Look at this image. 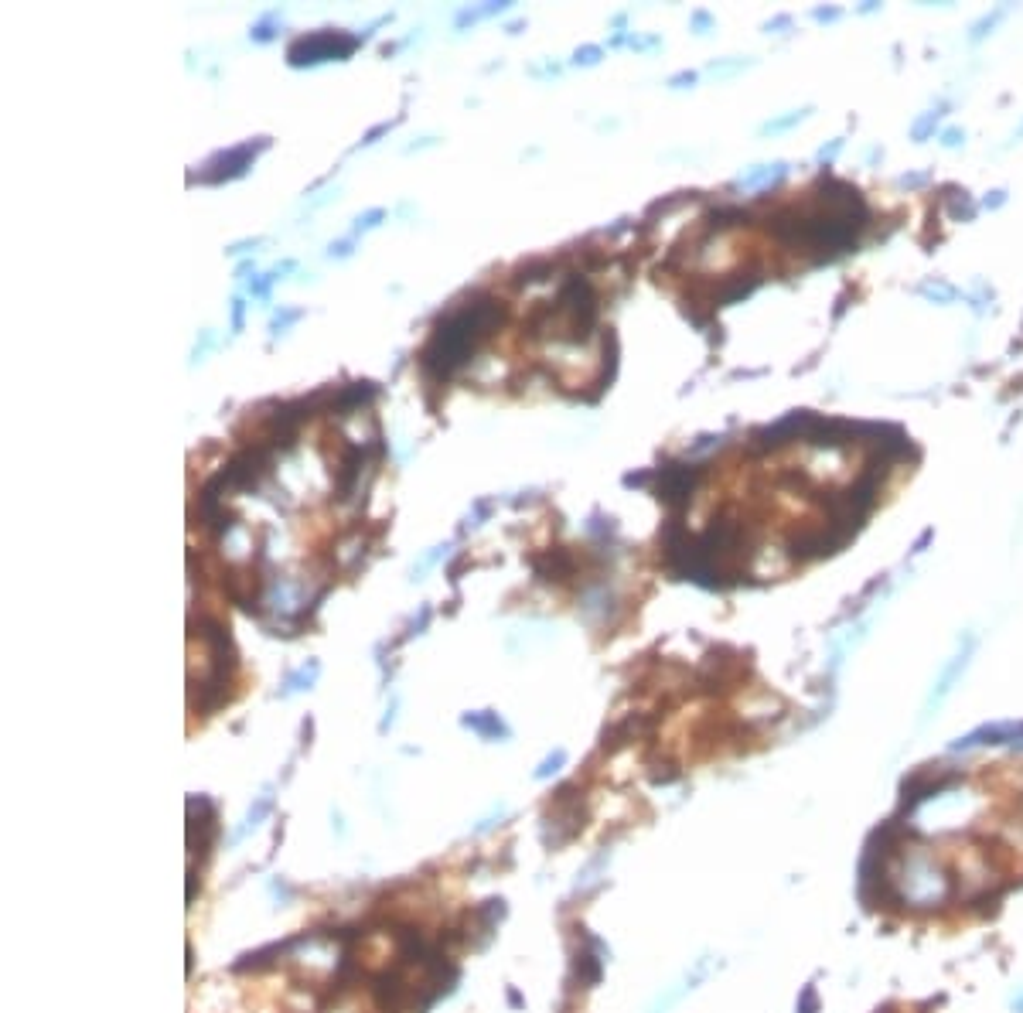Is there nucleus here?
I'll use <instances>...</instances> for the list:
<instances>
[{
    "label": "nucleus",
    "instance_id": "obj_1",
    "mask_svg": "<svg viewBox=\"0 0 1023 1013\" xmlns=\"http://www.w3.org/2000/svg\"><path fill=\"white\" fill-rule=\"evenodd\" d=\"M505 321V304L498 297H474V301L461 304L457 311L447 314L444 321L434 328V335L427 338L420 352V369L430 383L444 386L457 369L471 362V355L478 352V345L485 342L492 331Z\"/></svg>",
    "mask_w": 1023,
    "mask_h": 1013
},
{
    "label": "nucleus",
    "instance_id": "obj_2",
    "mask_svg": "<svg viewBox=\"0 0 1023 1013\" xmlns=\"http://www.w3.org/2000/svg\"><path fill=\"white\" fill-rule=\"evenodd\" d=\"M894 891H897V901L911 904V908H938V904H945L952 898L948 877L925 857V853L904 857V877L894 880Z\"/></svg>",
    "mask_w": 1023,
    "mask_h": 1013
},
{
    "label": "nucleus",
    "instance_id": "obj_3",
    "mask_svg": "<svg viewBox=\"0 0 1023 1013\" xmlns=\"http://www.w3.org/2000/svg\"><path fill=\"white\" fill-rule=\"evenodd\" d=\"M550 307L556 318H563V328H567L563 338H573V342H584L590 328L597 325V294L590 287L587 273H567Z\"/></svg>",
    "mask_w": 1023,
    "mask_h": 1013
},
{
    "label": "nucleus",
    "instance_id": "obj_4",
    "mask_svg": "<svg viewBox=\"0 0 1023 1013\" xmlns=\"http://www.w3.org/2000/svg\"><path fill=\"white\" fill-rule=\"evenodd\" d=\"M359 35H345V31H318V35H304L287 48V62L290 65H318L328 58H348L359 48Z\"/></svg>",
    "mask_w": 1023,
    "mask_h": 1013
},
{
    "label": "nucleus",
    "instance_id": "obj_5",
    "mask_svg": "<svg viewBox=\"0 0 1023 1013\" xmlns=\"http://www.w3.org/2000/svg\"><path fill=\"white\" fill-rule=\"evenodd\" d=\"M700 475H703V468H696V464H676V461L662 464L659 468V502H665L669 509H682V505L693 498L696 485H700Z\"/></svg>",
    "mask_w": 1023,
    "mask_h": 1013
},
{
    "label": "nucleus",
    "instance_id": "obj_6",
    "mask_svg": "<svg viewBox=\"0 0 1023 1013\" xmlns=\"http://www.w3.org/2000/svg\"><path fill=\"white\" fill-rule=\"evenodd\" d=\"M266 147H270V140H266V137H260L256 144H239V147H232V151L215 157V161L209 164L212 171H205L202 178L209 181V185H222V181H229V178H239V174H243V171L249 168V164L256 161V154L266 151Z\"/></svg>",
    "mask_w": 1023,
    "mask_h": 1013
},
{
    "label": "nucleus",
    "instance_id": "obj_7",
    "mask_svg": "<svg viewBox=\"0 0 1023 1013\" xmlns=\"http://www.w3.org/2000/svg\"><path fill=\"white\" fill-rule=\"evenodd\" d=\"M972 649H976V638L966 635V645H962V649L955 652L952 659H948V666L942 669V676L935 679V689H931V696H928V703H925V717H931V713H935V710L942 707V703L948 700V696H952L955 683H959V679H962V672L969 669Z\"/></svg>",
    "mask_w": 1023,
    "mask_h": 1013
},
{
    "label": "nucleus",
    "instance_id": "obj_8",
    "mask_svg": "<svg viewBox=\"0 0 1023 1013\" xmlns=\"http://www.w3.org/2000/svg\"><path fill=\"white\" fill-rule=\"evenodd\" d=\"M983 744H993V747L1006 744V747H1013V751H1023V724H986L966 737H959V741L952 744V751H972V747H983Z\"/></svg>",
    "mask_w": 1023,
    "mask_h": 1013
},
{
    "label": "nucleus",
    "instance_id": "obj_9",
    "mask_svg": "<svg viewBox=\"0 0 1023 1013\" xmlns=\"http://www.w3.org/2000/svg\"><path fill=\"white\" fill-rule=\"evenodd\" d=\"M529 563H532V570H536V577H543V580H567V577H573V570H577L573 553L563 550V546L529 556Z\"/></svg>",
    "mask_w": 1023,
    "mask_h": 1013
},
{
    "label": "nucleus",
    "instance_id": "obj_10",
    "mask_svg": "<svg viewBox=\"0 0 1023 1013\" xmlns=\"http://www.w3.org/2000/svg\"><path fill=\"white\" fill-rule=\"evenodd\" d=\"M372 396H376V386L372 383H352V386H341L338 393H335V400H331V413H341L345 417L348 410H355V406H362V403H372Z\"/></svg>",
    "mask_w": 1023,
    "mask_h": 1013
},
{
    "label": "nucleus",
    "instance_id": "obj_11",
    "mask_svg": "<svg viewBox=\"0 0 1023 1013\" xmlns=\"http://www.w3.org/2000/svg\"><path fill=\"white\" fill-rule=\"evenodd\" d=\"M785 174H788L785 164H768V168H758V171L744 174V178H740V188H764V185H775V181H781Z\"/></svg>",
    "mask_w": 1023,
    "mask_h": 1013
},
{
    "label": "nucleus",
    "instance_id": "obj_12",
    "mask_svg": "<svg viewBox=\"0 0 1023 1013\" xmlns=\"http://www.w3.org/2000/svg\"><path fill=\"white\" fill-rule=\"evenodd\" d=\"M918 290L925 297H931L935 304H952L955 297H959V290H955L952 284H942V280H925V284H921Z\"/></svg>",
    "mask_w": 1023,
    "mask_h": 1013
},
{
    "label": "nucleus",
    "instance_id": "obj_13",
    "mask_svg": "<svg viewBox=\"0 0 1023 1013\" xmlns=\"http://www.w3.org/2000/svg\"><path fill=\"white\" fill-rule=\"evenodd\" d=\"M464 727H474V730H481V734H488V737L505 734L502 720H498L495 713H488V717H481V713H468V717H464Z\"/></svg>",
    "mask_w": 1023,
    "mask_h": 1013
},
{
    "label": "nucleus",
    "instance_id": "obj_14",
    "mask_svg": "<svg viewBox=\"0 0 1023 1013\" xmlns=\"http://www.w3.org/2000/svg\"><path fill=\"white\" fill-rule=\"evenodd\" d=\"M577 976L580 983H597L601 979V959H594L590 952H577Z\"/></svg>",
    "mask_w": 1023,
    "mask_h": 1013
},
{
    "label": "nucleus",
    "instance_id": "obj_15",
    "mask_svg": "<svg viewBox=\"0 0 1023 1013\" xmlns=\"http://www.w3.org/2000/svg\"><path fill=\"white\" fill-rule=\"evenodd\" d=\"M543 273H553V263H550V260L529 263V267H522V270H519V284H539V280H546Z\"/></svg>",
    "mask_w": 1023,
    "mask_h": 1013
},
{
    "label": "nucleus",
    "instance_id": "obj_16",
    "mask_svg": "<svg viewBox=\"0 0 1023 1013\" xmlns=\"http://www.w3.org/2000/svg\"><path fill=\"white\" fill-rule=\"evenodd\" d=\"M938 120H942V113H938V110H931V113H925V116H921V120H918V123H914V127H911V137H914V140H928L931 134H935Z\"/></svg>",
    "mask_w": 1023,
    "mask_h": 1013
},
{
    "label": "nucleus",
    "instance_id": "obj_17",
    "mask_svg": "<svg viewBox=\"0 0 1023 1013\" xmlns=\"http://www.w3.org/2000/svg\"><path fill=\"white\" fill-rule=\"evenodd\" d=\"M805 116H809V110H795V113H788V116H781V120H771V123H764V134H778V130H788V127H795V123H802Z\"/></svg>",
    "mask_w": 1023,
    "mask_h": 1013
},
{
    "label": "nucleus",
    "instance_id": "obj_18",
    "mask_svg": "<svg viewBox=\"0 0 1023 1013\" xmlns=\"http://www.w3.org/2000/svg\"><path fill=\"white\" fill-rule=\"evenodd\" d=\"M601 48H597V45H584V48H577V55H573V62H577V65H597V62H601Z\"/></svg>",
    "mask_w": 1023,
    "mask_h": 1013
},
{
    "label": "nucleus",
    "instance_id": "obj_19",
    "mask_svg": "<svg viewBox=\"0 0 1023 1013\" xmlns=\"http://www.w3.org/2000/svg\"><path fill=\"white\" fill-rule=\"evenodd\" d=\"M952 215L955 219H959V215L962 219H972V215H976V205H972V198L966 192H962V198H955L952 202Z\"/></svg>",
    "mask_w": 1023,
    "mask_h": 1013
},
{
    "label": "nucleus",
    "instance_id": "obj_20",
    "mask_svg": "<svg viewBox=\"0 0 1023 1013\" xmlns=\"http://www.w3.org/2000/svg\"><path fill=\"white\" fill-rule=\"evenodd\" d=\"M382 219H386V212H382V209H372V212H365V215H359V219H355V232H362V229H372V226H379V222Z\"/></svg>",
    "mask_w": 1023,
    "mask_h": 1013
},
{
    "label": "nucleus",
    "instance_id": "obj_21",
    "mask_svg": "<svg viewBox=\"0 0 1023 1013\" xmlns=\"http://www.w3.org/2000/svg\"><path fill=\"white\" fill-rule=\"evenodd\" d=\"M1003 14H1006V11H1003V7H1000V11H996V14H989V18H983V21H979V24H976V28H972V41H979V38H983V35H986V31H989V28H996V21H1000V18H1003Z\"/></svg>",
    "mask_w": 1023,
    "mask_h": 1013
},
{
    "label": "nucleus",
    "instance_id": "obj_22",
    "mask_svg": "<svg viewBox=\"0 0 1023 1013\" xmlns=\"http://www.w3.org/2000/svg\"><path fill=\"white\" fill-rule=\"evenodd\" d=\"M563 761H567V754H563V751H556V754H553V758H546V761H543V768H539V771H536V775H539V778H546V775H550V771H556V768H560V765H563Z\"/></svg>",
    "mask_w": 1023,
    "mask_h": 1013
},
{
    "label": "nucleus",
    "instance_id": "obj_23",
    "mask_svg": "<svg viewBox=\"0 0 1023 1013\" xmlns=\"http://www.w3.org/2000/svg\"><path fill=\"white\" fill-rule=\"evenodd\" d=\"M297 318H301V311H287V314H277V318H273V331H277V335H280V331H284V328L290 325V321H297Z\"/></svg>",
    "mask_w": 1023,
    "mask_h": 1013
},
{
    "label": "nucleus",
    "instance_id": "obj_24",
    "mask_svg": "<svg viewBox=\"0 0 1023 1013\" xmlns=\"http://www.w3.org/2000/svg\"><path fill=\"white\" fill-rule=\"evenodd\" d=\"M389 127H393V123H379V127H372L369 134L362 137V144H376V140H379L382 134H389Z\"/></svg>",
    "mask_w": 1023,
    "mask_h": 1013
},
{
    "label": "nucleus",
    "instance_id": "obj_25",
    "mask_svg": "<svg viewBox=\"0 0 1023 1013\" xmlns=\"http://www.w3.org/2000/svg\"><path fill=\"white\" fill-rule=\"evenodd\" d=\"M243 311H246L243 301H232V331L243 328Z\"/></svg>",
    "mask_w": 1023,
    "mask_h": 1013
},
{
    "label": "nucleus",
    "instance_id": "obj_26",
    "mask_svg": "<svg viewBox=\"0 0 1023 1013\" xmlns=\"http://www.w3.org/2000/svg\"><path fill=\"white\" fill-rule=\"evenodd\" d=\"M839 147H843V140H833L829 147H822V151H819V161H822V164H829V161H833V157L839 154Z\"/></svg>",
    "mask_w": 1023,
    "mask_h": 1013
},
{
    "label": "nucleus",
    "instance_id": "obj_27",
    "mask_svg": "<svg viewBox=\"0 0 1023 1013\" xmlns=\"http://www.w3.org/2000/svg\"><path fill=\"white\" fill-rule=\"evenodd\" d=\"M686 82L693 86V82H696V72H679V76H672V79H669V86H672V89H682Z\"/></svg>",
    "mask_w": 1023,
    "mask_h": 1013
},
{
    "label": "nucleus",
    "instance_id": "obj_28",
    "mask_svg": "<svg viewBox=\"0 0 1023 1013\" xmlns=\"http://www.w3.org/2000/svg\"><path fill=\"white\" fill-rule=\"evenodd\" d=\"M962 140H966V134H962V130H945V134H942V144H945V147H959Z\"/></svg>",
    "mask_w": 1023,
    "mask_h": 1013
},
{
    "label": "nucleus",
    "instance_id": "obj_29",
    "mask_svg": "<svg viewBox=\"0 0 1023 1013\" xmlns=\"http://www.w3.org/2000/svg\"><path fill=\"white\" fill-rule=\"evenodd\" d=\"M798 1013H815V990H812V986L805 990L802 1003H798Z\"/></svg>",
    "mask_w": 1023,
    "mask_h": 1013
},
{
    "label": "nucleus",
    "instance_id": "obj_30",
    "mask_svg": "<svg viewBox=\"0 0 1023 1013\" xmlns=\"http://www.w3.org/2000/svg\"><path fill=\"white\" fill-rule=\"evenodd\" d=\"M836 18H839L836 7H829V11H826V7H819V11H815V21H836Z\"/></svg>",
    "mask_w": 1023,
    "mask_h": 1013
},
{
    "label": "nucleus",
    "instance_id": "obj_31",
    "mask_svg": "<svg viewBox=\"0 0 1023 1013\" xmlns=\"http://www.w3.org/2000/svg\"><path fill=\"white\" fill-rule=\"evenodd\" d=\"M921 181H928V174H911V178H908V174H904V178H901V185H904V188H914V185H921Z\"/></svg>",
    "mask_w": 1023,
    "mask_h": 1013
},
{
    "label": "nucleus",
    "instance_id": "obj_32",
    "mask_svg": "<svg viewBox=\"0 0 1023 1013\" xmlns=\"http://www.w3.org/2000/svg\"><path fill=\"white\" fill-rule=\"evenodd\" d=\"M1006 202V192H993V198H986V209H1000Z\"/></svg>",
    "mask_w": 1023,
    "mask_h": 1013
},
{
    "label": "nucleus",
    "instance_id": "obj_33",
    "mask_svg": "<svg viewBox=\"0 0 1023 1013\" xmlns=\"http://www.w3.org/2000/svg\"><path fill=\"white\" fill-rule=\"evenodd\" d=\"M1013 1010H1020V1013H1023V996H1017V1000H1013Z\"/></svg>",
    "mask_w": 1023,
    "mask_h": 1013
},
{
    "label": "nucleus",
    "instance_id": "obj_34",
    "mask_svg": "<svg viewBox=\"0 0 1023 1013\" xmlns=\"http://www.w3.org/2000/svg\"><path fill=\"white\" fill-rule=\"evenodd\" d=\"M1023 137V123H1020V130H1017V134H1013V140H1020Z\"/></svg>",
    "mask_w": 1023,
    "mask_h": 1013
}]
</instances>
